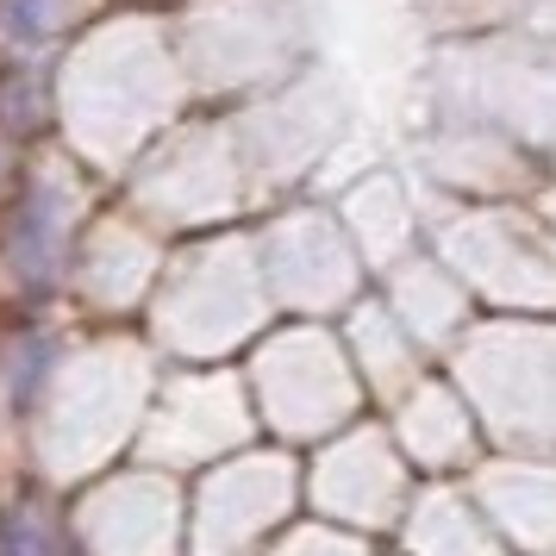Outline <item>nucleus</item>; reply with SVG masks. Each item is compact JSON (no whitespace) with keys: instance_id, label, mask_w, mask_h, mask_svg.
Returning a JSON list of instances; mask_svg holds the SVG:
<instances>
[{"instance_id":"1","label":"nucleus","mask_w":556,"mask_h":556,"mask_svg":"<svg viewBox=\"0 0 556 556\" xmlns=\"http://www.w3.org/2000/svg\"><path fill=\"white\" fill-rule=\"evenodd\" d=\"M7 256L26 288H45L56 276V256H63V201L56 194H38L31 188L26 206L13 213V238H7Z\"/></svg>"},{"instance_id":"3","label":"nucleus","mask_w":556,"mask_h":556,"mask_svg":"<svg viewBox=\"0 0 556 556\" xmlns=\"http://www.w3.org/2000/svg\"><path fill=\"white\" fill-rule=\"evenodd\" d=\"M63 26V0H0V31L13 45H45Z\"/></svg>"},{"instance_id":"5","label":"nucleus","mask_w":556,"mask_h":556,"mask_svg":"<svg viewBox=\"0 0 556 556\" xmlns=\"http://www.w3.org/2000/svg\"><path fill=\"white\" fill-rule=\"evenodd\" d=\"M45 363H51V344H45V338H26L20 356H13V401L31 394V376H45Z\"/></svg>"},{"instance_id":"4","label":"nucleus","mask_w":556,"mask_h":556,"mask_svg":"<svg viewBox=\"0 0 556 556\" xmlns=\"http://www.w3.org/2000/svg\"><path fill=\"white\" fill-rule=\"evenodd\" d=\"M31 94H45L31 76H7V81H0V119H13V126L38 119V113H45V101L31 106Z\"/></svg>"},{"instance_id":"2","label":"nucleus","mask_w":556,"mask_h":556,"mask_svg":"<svg viewBox=\"0 0 556 556\" xmlns=\"http://www.w3.org/2000/svg\"><path fill=\"white\" fill-rule=\"evenodd\" d=\"M0 556H63V538H56L51 513H38V506H7V513H0Z\"/></svg>"}]
</instances>
